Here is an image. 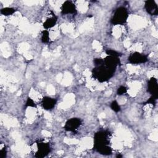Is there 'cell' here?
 Listing matches in <instances>:
<instances>
[{"label":"cell","mask_w":158,"mask_h":158,"mask_svg":"<svg viewBox=\"0 0 158 158\" xmlns=\"http://www.w3.org/2000/svg\"><path fill=\"white\" fill-rule=\"evenodd\" d=\"M127 11L124 8H120L117 9L115 13L114 16L112 19V22L114 24H123L127 21Z\"/></svg>","instance_id":"6da1fadb"},{"label":"cell","mask_w":158,"mask_h":158,"mask_svg":"<svg viewBox=\"0 0 158 158\" xmlns=\"http://www.w3.org/2000/svg\"><path fill=\"white\" fill-rule=\"evenodd\" d=\"M145 8L147 12L151 15H157L158 13L157 6L154 1L146 2Z\"/></svg>","instance_id":"7a4b0ae2"},{"label":"cell","mask_w":158,"mask_h":158,"mask_svg":"<svg viewBox=\"0 0 158 158\" xmlns=\"http://www.w3.org/2000/svg\"><path fill=\"white\" fill-rule=\"evenodd\" d=\"M148 90L151 94L153 95L154 98L156 99L157 96V82L156 78H152L149 81Z\"/></svg>","instance_id":"3957f363"},{"label":"cell","mask_w":158,"mask_h":158,"mask_svg":"<svg viewBox=\"0 0 158 158\" xmlns=\"http://www.w3.org/2000/svg\"><path fill=\"white\" fill-rule=\"evenodd\" d=\"M132 63H143L147 61L146 58L145 56L141 55L139 53H135L129 59Z\"/></svg>","instance_id":"277c9868"},{"label":"cell","mask_w":158,"mask_h":158,"mask_svg":"<svg viewBox=\"0 0 158 158\" xmlns=\"http://www.w3.org/2000/svg\"><path fill=\"white\" fill-rule=\"evenodd\" d=\"M80 121L76 119V118H73V119L69 121L66 124L67 130L70 131L75 130L79 126H80Z\"/></svg>","instance_id":"5b68a950"},{"label":"cell","mask_w":158,"mask_h":158,"mask_svg":"<svg viewBox=\"0 0 158 158\" xmlns=\"http://www.w3.org/2000/svg\"><path fill=\"white\" fill-rule=\"evenodd\" d=\"M75 11V6L73 4L71 3V2H66L62 6V12L65 14H72L74 13Z\"/></svg>","instance_id":"8992f818"},{"label":"cell","mask_w":158,"mask_h":158,"mask_svg":"<svg viewBox=\"0 0 158 158\" xmlns=\"http://www.w3.org/2000/svg\"><path fill=\"white\" fill-rule=\"evenodd\" d=\"M55 105V101L51 98H47L44 99L43 106L46 109H51Z\"/></svg>","instance_id":"52a82bcc"},{"label":"cell","mask_w":158,"mask_h":158,"mask_svg":"<svg viewBox=\"0 0 158 158\" xmlns=\"http://www.w3.org/2000/svg\"><path fill=\"white\" fill-rule=\"evenodd\" d=\"M56 22V19L55 17V16H53L52 17H50V19H48L44 23V27L46 28H51L52 27H53Z\"/></svg>","instance_id":"ba28073f"},{"label":"cell","mask_w":158,"mask_h":158,"mask_svg":"<svg viewBox=\"0 0 158 158\" xmlns=\"http://www.w3.org/2000/svg\"><path fill=\"white\" fill-rule=\"evenodd\" d=\"M14 11H15L12 8H5L4 9H2V13L5 15L8 16V15H10V14L14 13Z\"/></svg>","instance_id":"9c48e42d"},{"label":"cell","mask_w":158,"mask_h":158,"mask_svg":"<svg viewBox=\"0 0 158 158\" xmlns=\"http://www.w3.org/2000/svg\"><path fill=\"white\" fill-rule=\"evenodd\" d=\"M111 107H112V109L114 111H115V112H118V111L120 110V107H119V106H118V104L115 101H114V102H113V103H112V104H111Z\"/></svg>","instance_id":"30bf717a"},{"label":"cell","mask_w":158,"mask_h":158,"mask_svg":"<svg viewBox=\"0 0 158 158\" xmlns=\"http://www.w3.org/2000/svg\"><path fill=\"white\" fill-rule=\"evenodd\" d=\"M126 92V88L124 87H121L118 90V95H122Z\"/></svg>","instance_id":"8fae6325"},{"label":"cell","mask_w":158,"mask_h":158,"mask_svg":"<svg viewBox=\"0 0 158 158\" xmlns=\"http://www.w3.org/2000/svg\"><path fill=\"white\" fill-rule=\"evenodd\" d=\"M47 32H45L43 35V38H42V40L43 42H47L48 40V33H46Z\"/></svg>","instance_id":"7c38bea8"}]
</instances>
